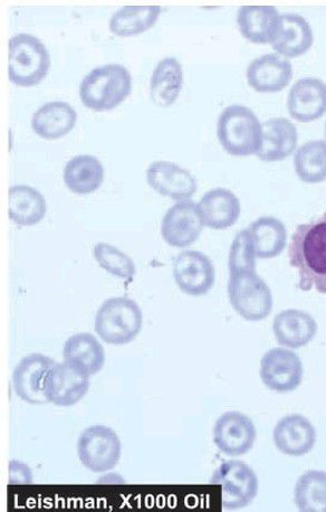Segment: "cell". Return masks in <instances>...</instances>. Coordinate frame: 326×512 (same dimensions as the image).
Instances as JSON below:
<instances>
[{
	"mask_svg": "<svg viewBox=\"0 0 326 512\" xmlns=\"http://www.w3.org/2000/svg\"><path fill=\"white\" fill-rule=\"evenodd\" d=\"M90 377L66 362L56 364L47 374L44 394L47 402L60 407L78 404L88 394Z\"/></svg>",
	"mask_w": 326,
	"mask_h": 512,
	"instance_id": "13",
	"label": "cell"
},
{
	"mask_svg": "<svg viewBox=\"0 0 326 512\" xmlns=\"http://www.w3.org/2000/svg\"><path fill=\"white\" fill-rule=\"evenodd\" d=\"M55 365L52 358L42 354L24 357L13 373V386L16 395L28 404L49 403L44 394L47 374Z\"/></svg>",
	"mask_w": 326,
	"mask_h": 512,
	"instance_id": "14",
	"label": "cell"
},
{
	"mask_svg": "<svg viewBox=\"0 0 326 512\" xmlns=\"http://www.w3.org/2000/svg\"><path fill=\"white\" fill-rule=\"evenodd\" d=\"M318 330V322L309 312L299 309L283 310L273 321V333L277 343L290 349L308 346Z\"/></svg>",
	"mask_w": 326,
	"mask_h": 512,
	"instance_id": "20",
	"label": "cell"
},
{
	"mask_svg": "<svg viewBox=\"0 0 326 512\" xmlns=\"http://www.w3.org/2000/svg\"><path fill=\"white\" fill-rule=\"evenodd\" d=\"M204 225L212 230H226L241 216V202L229 189L215 188L201 197L198 204Z\"/></svg>",
	"mask_w": 326,
	"mask_h": 512,
	"instance_id": "23",
	"label": "cell"
},
{
	"mask_svg": "<svg viewBox=\"0 0 326 512\" xmlns=\"http://www.w3.org/2000/svg\"><path fill=\"white\" fill-rule=\"evenodd\" d=\"M64 362L86 376L97 375L105 363V352L100 341L89 333L76 334L66 340Z\"/></svg>",
	"mask_w": 326,
	"mask_h": 512,
	"instance_id": "25",
	"label": "cell"
},
{
	"mask_svg": "<svg viewBox=\"0 0 326 512\" xmlns=\"http://www.w3.org/2000/svg\"><path fill=\"white\" fill-rule=\"evenodd\" d=\"M147 182L162 196L187 201L197 191V182L187 169L169 161H155L147 169Z\"/></svg>",
	"mask_w": 326,
	"mask_h": 512,
	"instance_id": "18",
	"label": "cell"
},
{
	"mask_svg": "<svg viewBox=\"0 0 326 512\" xmlns=\"http://www.w3.org/2000/svg\"><path fill=\"white\" fill-rule=\"evenodd\" d=\"M161 14L158 5H127L118 9L109 22L110 31L117 36L129 37L150 30Z\"/></svg>",
	"mask_w": 326,
	"mask_h": 512,
	"instance_id": "30",
	"label": "cell"
},
{
	"mask_svg": "<svg viewBox=\"0 0 326 512\" xmlns=\"http://www.w3.org/2000/svg\"><path fill=\"white\" fill-rule=\"evenodd\" d=\"M78 120V113L63 101L45 103L32 118L36 135L46 140H55L70 134Z\"/></svg>",
	"mask_w": 326,
	"mask_h": 512,
	"instance_id": "24",
	"label": "cell"
},
{
	"mask_svg": "<svg viewBox=\"0 0 326 512\" xmlns=\"http://www.w3.org/2000/svg\"><path fill=\"white\" fill-rule=\"evenodd\" d=\"M210 483L222 487V504L226 511L245 508L258 493L256 473L242 461L224 462L214 472Z\"/></svg>",
	"mask_w": 326,
	"mask_h": 512,
	"instance_id": "8",
	"label": "cell"
},
{
	"mask_svg": "<svg viewBox=\"0 0 326 512\" xmlns=\"http://www.w3.org/2000/svg\"><path fill=\"white\" fill-rule=\"evenodd\" d=\"M93 255L100 267L122 280L132 281L136 276V264L130 256L108 243H98L94 246Z\"/></svg>",
	"mask_w": 326,
	"mask_h": 512,
	"instance_id": "33",
	"label": "cell"
},
{
	"mask_svg": "<svg viewBox=\"0 0 326 512\" xmlns=\"http://www.w3.org/2000/svg\"><path fill=\"white\" fill-rule=\"evenodd\" d=\"M143 315L138 303L126 297L105 300L94 321L95 333L109 345L132 343L141 333Z\"/></svg>",
	"mask_w": 326,
	"mask_h": 512,
	"instance_id": "4",
	"label": "cell"
},
{
	"mask_svg": "<svg viewBox=\"0 0 326 512\" xmlns=\"http://www.w3.org/2000/svg\"><path fill=\"white\" fill-rule=\"evenodd\" d=\"M217 137L229 155H256L262 145L263 123L251 109L242 104H232L220 113Z\"/></svg>",
	"mask_w": 326,
	"mask_h": 512,
	"instance_id": "2",
	"label": "cell"
},
{
	"mask_svg": "<svg viewBox=\"0 0 326 512\" xmlns=\"http://www.w3.org/2000/svg\"><path fill=\"white\" fill-rule=\"evenodd\" d=\"M297 177L306 184H319L326 180V140H310L297 148L294 155Z\"/></svg>",
	"mask_w": 326,
	"mask_h": 512,
	"instance_id": "31",
	"label": "cell"
},
{
	"mask_svg": "<svg viewBox=\"0 0 326 512\" xmlns=\"http://www.w3.org/2000/svg\"><path fill=\"white\" fill-rule=\"evenodd\" d=\"M228 267L230 274L256 271V256L248 229L239 231L235 236L232 246H230Z\"/></svg>",
	"mask_w": 326,
	"mask_h": 512,
	"instance_id": "34",
	"label": "cell"
},
{
	"mask_svg": "<svg viewBox=\"0 0 326 512\" xmlns=\"http://www.w3.org/2000/svg\"><path fill=\"white\" fill-rule=\"evenodd\" d=\"M174 278L179 289L186 295L200 297L213 289L216 271L212 260L206 254L184 251L175 260Z\"/></svg>",
	"mask_w": 326,
	"mask_h": 512,
	"instance_id": "11",
	"label": "cell"
},
{
	"mask_svg": "<svg viewBox=\"0 0 326 512\" xmlns=\"http://www.w3.org/2000/svg\"><path fill=\"white\" fill-rule=\"evenodd\" d=\"M204 226L198 205L187 199L171 206L163 216L161 234L172 248L182 249L199 239Z\"/></svg>",
	"mask_w": 326,
	"mask_h": 512,
	"instance_id": "10",
	"label": "cell"
},
{
	"mask_svg": "<svg viewBox=\"0 0 326 512\" xmlns=\"http://www.w3.org/2000/svg\"><path fill=\"white\" fill-rule=\"evenodd\" d=\"M260 375L268 390L281 394L294 392L303 381L302 360L291 349L273 348L261 360Z\"/></svg>",
	"mask_w": 326,
	"mask_h": 512,
	"instance_id": "9",
	"label": "cell"
},
{
	"mask_svg": "<svg viewBox=\"0 0 326 512\" xmlns=\"http://www.w3.org/2000/svg\"><path fill=\"white\" fill-rule=\"evenodd\" d=\"M289 258L291 267L299 271L297 288L326 295V212L296 227Z\"/></svg>",
	"mask_w": 326,
	"mask_h": 512,
	"instance_id": "1",
	"label": "cell"
},
{
	"mask_svg": "<svg viewBox=\"0 0 326 512\" xmlns=\"http://www.w3.org/2000/svg\"><path fill=\"white\" fill-rule=\"evenodd\" d=\"M313 42L311 24L302 15L285 13L281 16L280 27L271 45L276 54L293 59L308 52Z\"/></svg>",
	"mask_w": 326,
	"mask_h": 512,
	"instance_id": "21",
	"label": "cell"
},
{
	"mask_svg": "<svg viewBox=\"0 0 326 512\" xmlns=\"http://www.w3.org/2000/svg\"><path fill=\"white\" fill-rule=\"evenodd\" d=\"M132 78L121 64H105L82 80L80 98L86 108L103 112L117 108L131 93Z\"/></svg>",
	"mask_w": 326,
	"mask_h": 512,
	"instance_id": "3",
	"label": "cell"
},
{
	"mask_svg": "<svg viewBox=\"0 0 326 512\" xmlns=\"http://www.w3.org/2000/svg\"><path fill=\"white\" fill-rule=\"evenodd\" d=\"M299 142V132L286 118H272L263 123L262 145L256 156L266 163L289 158Z\"/></svg>",
	"mask_w": 326,
	"mask_h": 512,
	"instance_id": "22",
	"label": "cell"
},
{
	"mask_svg": "<svg viewBox=\"0 0 326 512\" xmlns=\"http://www.w3.org/2000/svg\"><path fill=\"white\" fill-rule=\"evenodd\" d=\"M324 134H325V139H326V122H325V126H324Z\"/></svg>",
	"mask_w": 326,
	"mask_h": 512,
	"instance_id": "35",
	"label": "cell"
},
{
	"mask_svg": "<svg viewBox=\"0 0 326 512\" xmlns=\"http://www.w3.org/2000/svg\"><path fill=\"white\" fill-rule=\"evenodd\" d=\"M76 450L86 469L105 473L118 466L122 444L118 434L108 426L93 425L82 432Z\"/></svg>",
	"mask_w": 326,
	"mask_h": 512,
	"instance_id": "7",
	"label": "cell"
},
{
	"mask_svg": "<svg viewBox=\"0 0 326 512\" xmlns=\"http://www.w3.org/2000/svg\"><path fill=\"white\" fill-rule=\"evenodd\" d=\"M214 443L228 457H241L254 447L257 431L255 424L241 412H226L214 426Z\"/></svg>",
	"mask_w": 326,
	"mask_h": 512,
	"instance_id": "12",
	"label": "cell"
},
{
	"mask_svg": "<svg viewBox=\"0 0 326 512\" xmlns=\"http://www.w3.org/2000/svg\"><path fill=\"white\" fill-rule=\"evenodd\" d=\"M294 501L302 512H326V472L303 473L296 482Z\"/></svg>",
	"mask_w": 326,
	"mask_h": 512,
	"instance_id": "32",
	"label": "cell"
},
{
	"mask_svg": "<svg viewBox=\"0 0 326 512\" xmlns=\"http://www.w3.org/2000/svg\"><path fill=\"white\" fill-rule=\"evenodd\" d=\"M51 66L50 54L37 37L21 33L8 42V78L18 87L41 83Z\"/></svg>",
	"mask_w": 326,
	"mask_h": 512,
	"instance_id": "5",
	"label": "cell"
},
{
	"mask_svg": "<svg viewBox=\"0 0 326 512\" xmlns=\"http://www.w3.org/2000/svg\"><path fill=\"white\" fill-rule=\"evenodd\" d=\"M104 180L100 160L90 155L72 158L64 168V182L76 195H89L98 191Z\"/></svg>",
	"mask_w": 326,
	"mask_h": 512,
	"instance_id": "29",
	"label": "cell"
},
{
	"mask_svg": "<svg viewBox=\"0 0 326 512\" xmlns=\"http://www.w3.org/2000/svg\"><path fill=\"white\" fill-rule=\"evenodd\" d=\"M228 297L237 314L247 321H262L272 314L273 293L256 271L230 274Z\"/></svg>",
	"mask_w": 326,
	"mask_h": 512,
	"instance_id": "6",
	"label": "cell"
},
{
	"mask_svg": "<svg viewBox=\"0 0 326 512\" xmlns=\"http://www.w3.org/2000/svg\"><path fill=\"white\" fill-rule=\"evenodd\" d=\"M318 439L314 425L300 414L284 416L273 432V441L278 451L290 457H303L310 453Z\"/></svg>",
	"mask_w": 326,
	"mask_h": 512,
	"instance_id": "17",
	"label": "cell"
},
{
	"mask_svg": "<svg viewBox=\"0 0 326 512\" xmlns=\"http://www.w3.org/2000/svg\"><path fill=\"white\" fill-rule=\"evenodd\" d=\"M47 205L44 196L35 188L16 185L8 191V216L22 226L40 223L46 215Z\"/></svg>",
	"mask_w": 326,
	"mask_h": 512,
	"instance_id": "27",
	"label": "cell"
},
{
	"mask_svg": "<svg viewBox=\"0 0 326 512\" xmlns=\"http://www.w3.org/2000/svg\"><path fill=\"white\" fill-rule=\"evenodd\" d=\"M287 110L303 123L322 118L326 113V83L314 77L297 80L287 96Z\"/></svg>",
	"mask_w": 326,
	"mask_h": 512,
	"instance_id": "15",
	"label": "cell"
},
{
	"mask_svg": "<svg viewBox=\"0 0 326 512\" xmlns=\"http://www.w3.org/2000/svg\"><path fill=\"white\" fill-rule=\"evenodd\" d=\"M281 16L271 5H244L239 7L236 20L246 40L255 44H271L280 27Z\"/></svg>",
	"mask_w": 326,
	"mask_h": 512,
	"instance_id": "19",
	"label": "cell"
},
{
	"mask_svg": "<svg viewBox=\"0 0 326 512\" xmlns=\"http://www.w3.org/2000/svg\"><path fill=\"white\" fill-rule=\"evenodd\" d=\"M252 237L256 259H274L280 255L287 244V230L284 223L273 216L257 218L248 227Z\"/></svg>",
	"mask_w": 326,
	"mask_h": 512,
	"instance_id": "26",
	"label": "cell"
},
{
	"mask_svg": "<svg viewBox=\"0 0 326 512\" xmlns=\"http://www.w3.org/2000/svg\"><path fill=\"white\" fill-rule=\"evenodd\" d=\"M184 83V71L175 58L161 60L152 73L150 97L156 106L168 108L174 104Z\"/></svg>",
	"mask_w": 326,
	"mask_h": 512,
	"instance_id": "28",
	"label": "cell"
},
{
	"mask_svg": "<svg viewBox=\"0 0 326 512\" xmlns=\"http://www.w3.org/2000/svg\"><path fill=\"white\" fill-rule=\"evenodd\" d=\"M246 79L249 87L257 92H280L291 83L293 66L281 55L265 54L249 63Z\"/></svg>",
	"mask_w": 326,
	"mask_h": 512,
	"instance_id": "16",
	"label": "cell"
}]
</instances>
